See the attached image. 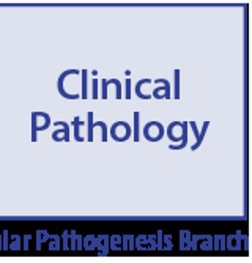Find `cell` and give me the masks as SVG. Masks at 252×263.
<instances>
[{"mask_svg":"<svg viewBox=\"0 0 252 263\" xmlns=\"http://www.w3.org/2000/svg\"><path fill=\"white\" fill-rule=\"evenodd\" d=\"M110 139L115 140V142H126L128 139H131L132 136V129L129 126V123L126 122H115L112 126H110Z\"/></svg>","mask_w":252,"mask_h":263,"instance_id":"6da1fadb","label":"cell"},{"mask_svg":"<svg viewBox=\"0 0 252 263\" xmlns=\"http://www.w3.org/2000/svg\"><path fill=\"white\" fill-rule=\"evenodd\" d=\"M142 133H144V137H145L148 142H159V140H161V139L164 137V125H163V123H159V122H156V120L148 122V123L144 126Z\"/></svg>","mask_w":252,"mask_h":263,"instance_id":"7a4b0ae2","label":"cell"},{"mask_svg":"<svg viewBox=\"0 0 252 263\" xmlns=\"http://www.w3.org/2000/svg\"><path fill=\"white\" fill-rule=\"evenodd\" d=\"M158 84H163L161 87H156L154 90H153V95L151 97L153 98H156V100H161V98H166V100H170V85H169V82L166 81V79H158L156 81Z\"/></svg>","mask_w":252,"mask_h":263,"instance_id":"3957f363","label":"cell"},{"mask_svg":"<svg viewBox=\"0 0 252 263\" xmlns=\"http://www.w3.org/2000/svg\"><path fill=\"white\" fill-rule=\"evenodd\" d=\"M148 82H151L150 79H141L139 82L135 84V95L139 98H142V100H150L151 98V95H145V93H142V85L144 84H148Z\"/></svg>","mask_w":252,"mask_h":263,"instance_id":"277c9868","label":"cell"},{"mask_svg":"<svg viewBox=\"0 0 252 263\" xmlns=\"http://www.w3.org/2000/svg\"><path fill=\"white\" fill-rule=\"evenodd\" d=\"M139 120H141V114L139 112H134V131H132V134H134V140L135 142H139V139H141V134H139Z\"/></svg>","mask_w":252,"mask_h":263,"instance_id":"5b68a950","label":"cell"},{"mask_svg":"<svg viewBox=\"0 0 252 263\" xmlns=\"http://www.w3.org/2000/svg\"><path fill=\"white\" fill-rule=\"evenodd\" d=\"M208 126H210V122H205V123H203V129H202V133H199L197 142H196V145H192V150H197V148L202 145V140H203V137H205V131L208 129Z\"/></svg>","mask_w":252,"mask_h":263,"instance_id":"8992f818","label":"cell"},{"mask_svg":"<svg viewBox=\"0 0 252 263\" xmlns=\"http://www.w3.org/2000/svg\"><path fill=\"white\" fill-rule=\"evenodd\" d=\"M173 98H180V69H175V93Z\"/></svg>","mask_w":252,"mask_h":263,"instance_id":"52a82bcc","label":"cell"},{"mask_svg":"<svg viewBox=\"0 0 252 263\" xmlns=\"http://www.w3.org/2000/svg\"><path fill=\"white\" fill-rule=\"evenodd\" d=\"M91 117H93V114L88 112V140H93V122H91Z\"/></svg>","mask_w":252,"mask_h":263,"instance_id":"ba28073f","label":"cell"},{"mask_svg":"<svg viewBox=\"0 0 252 263\" xmlns=\"http://www.w3.org/2000/svg\"><path fill=\"white\" fill-rule=\"evenodd\" d=\"M73 125H74V137H76V140H84L81 136H79V126L82 125V122H79V118H74V122H73Z\"/></svg>","mask_w":252,"mask_h":263,"instance_id":"9c48e42d","label":"cell"},{"mask_svg":"<svg viewBox=\"0 0 252 263\" xmlns=\"http://www.w3.org/2000/svg\"><path fill=\"white\" fill-rule=\"evenodd\" d=\"M112 84L117 87V98H119V100L123 98V95H122V84H120L117 79H112Z\"/></svg>","mask_w":252,"mask_h":263,"instance_id":"30bf717a","label":"cell"},{"mask_svg":"<svg viewBox=\"0 0 252 263\" xmlns=\"http://www.w3.org/2000/svg\"><path fill=\"white\" fill-rule=\"evenodd\" d=\"M129 79H126V100H129L131 98V95H129Z\"/></svg>","mask_w":252,"mask_h":263,"instance_id":"8fae6325","label":"cell"}]
</instances>
